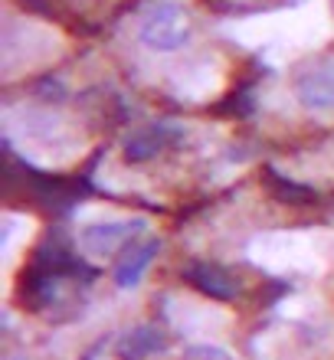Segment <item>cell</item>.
<instances>
[{"mask_svg":"<svg viewBox=\"0 0 334 360\" xmlns=\"http://www.w3.org/2000/svg\"><path fill=\"white\" fill-rule=\"evenodd\" d=\"M0 233H4V266H7V272H10L20 256V249H27L30 236L37 233V223L30 217H23V213H7Z\"/></svg>","mask_w":334,"mask_h":360,"instance_id":"10","label":"cell"},{"mask_svg":"<svg viewBox=\"0 0 334 360\" xmlns=\"http://www.w3.org/2000/svg\"><path fill=\"white\" fill-rule=\"evenodd\" d=\"M7 138L27 161L39 167H69L89 151V138L72 115L49 105L7 108Z\"/></svg>","mask_w":334,"mask_h":360,"instance_id":"1","label":"cell"},{"mask_svg":"<svg viewBox=\"0 0 334 360\" xmlns=\"http://www.w3.org/2000/svg\"><path fill=\"white\" fill-rule=\"evenodd\" d=\"M158 256V239H148L144 236L141 243H134L122 259H118V269H115V282L122 285V288H131L144 272L151 266V259Z\"/></svg>","mask_w":334,"mask_h":360,"instance_id":"9","label":"cell"},{"mask_svg":"<svg viewBox=\"0 0 334 360\" xmlns=\"http://www.w3.org/2000/svg\"><path fill=\"white\" fill-rule=\"evenodd\" d=\"M148 236V219L115 207H86L76 213V246L89 262L122 259Z\"/></svg>","mask_w":334,"mask_h":360,"instance_id":"3","label":"cell"},{"mask_svg":"<svg viewBox=\"0 0 334 360\" xmlns=\"http://www.w3.org/2000/svg\"><path fill=\"white\" fill-rule=\"evenodd\" d=\"M223 86H226L223 66H213L210 59H203V63H193L174 76L171 92L177 98H187V102H207V98H217Z\"/></svg>","mask_w":334,"mask_h":360,"instance_id":"8","label":"cell"},{"mask_svg":"<svg viewBox=\"0 0 334 360\" xmlns=\"http://www.w3.org/2000/svg\"><path fill=\"white\" fill-rule=\"evenodd\" d=\"M288 98L311 118H334V56H318L298 66L288 82Z\"/></svg>","mask_w":334,"mask_h":360,"instance_id":"5","label":"cell"},{"mask_svg":"<svg viewBox=\"0 0 334 360\" xmlns=\"http://www.w3.org/2000/svg\"><path fill=\"white\" fill-rule=\"evenodd\" d=\"M249 262L272 278H321L334 269L331 229H262L249 239Z\"/></svg>","mask_w":334,"mask_h":360,"instance_id":"2","label":"cell"},{"mask_svg":"<svg viewBox=\"0 0 334 360\" xmlns=\"http://www.w3.org/2000/svg\"><path fill=\"white\" fill-rule=\"evenodd\" d=\"M171 347V334L158 324H134L112 344V360H158Z\"/></svg>","mask_w":334,"mask_h":360,"instance_id":"7","label":"cell"},{"mask_svg":"<svg viewBox=\"0 0 334 360\" xmlns=\"http://www.w3.org/2000/svg\"><path fill=\"white\" fill-rule=\"evenodd\" d=\"M181 360H239V357L220 341H193L184 347Z\"/></svg>","mask_w":334,"mask_h":360,"instance_id":"11","label":"cell"},{"mask_svg":"<svg viewBox=\"0 0 334 360\" xmlns=\"http://www.w3.org/2000/svg\"><path fill=\"white\" fill-rule=\"evenodd\" d=\"M134 37L151 56H177L197 37V17L184 0H154L138 20Z\"/></svg>","mask_w":334,"mask_h":360,"instance_id":"4","label":"cell"},{"mask_svg":"<svg viewBox=\"0 0 334 360\" xmlns=\"http://www.w3.org/2000/svg\"><path fill=\"white\" fill-rule=\"evenodd\" d=\"M164 314H167L171 328L191 334L197 341H217V334H223L233 324V314L223 304H213L197 295H171L164 304Z\"/></svg>","mask_w":334,"mask_h":360,"instance_id":"6","label":"cell"}]
</instances>
